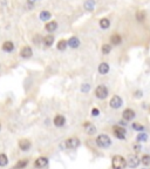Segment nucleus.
I'll use <instances>...</instances> for the list:
<instances>
[{"instance_id":"f257e3e1","label":"nucleus","mask_w":150,"mask_h":169,"mask_svg":"<svg viewBox=\"0 0 150 169\" xmlns=\"http://www.w3.org/2000/svg\"><path fill=\"white\" fill-rule=\"evenodd\" d=\"M111 166L114 169H124L127 166V160L121 155H115L111 160Z\"/></svg>"},{"instance_id":"f03ea898","label":"nucleus","mask_w":150,"mask_h":169,"mask_svg":"<svg viewBox=\"0 0 150 169\" xmlns=\"http://www.w3.org/2000/svg\"><path fill=\"white\" fill-rule=\"evenodd\" d=\"M96 145L101 148H108L110 145H111V140L108 135L106 134H101L98 135L97 139H96Z\"/></svg>"},{"instance_id":"7ed1b4c3","label":"nucleus","mask_w":150,"mask_h":169,"mask_svg":"<svg viewBox=\"0 0 150 169\" xmlns=\"http://www.w3.org/2000/svg\"><path fill=\"white\" fill-rule=\"evenodd\" d=\"M95 95H96V98L101 99V100L106 99V98L108 96V88H107L104 85L97 86L96 89H95Z\"/></svg>"},{"instance_id":"20e7f679","label":"nucleus","mask_w":150,"mask_h":169,"mask_svg":"<svg viewBox=\"0 0 150 169\" xmlns=\"http://www.w3.org/2000/svg\"><path fill=\"white\" fill-rule=\"evenodd\" d=\"M66 148L68 149H75L80 146V140L78 137H69L68 140H66Z\"/></svg>"},{"instance_id":"39448f33","label":"nucleus","mask_w":150,"mask_h":169,"mask_svg":"<svg viewBox=\"0 0 150 169\" xmlns=\"http://www.w3.org/2000/svg\"><path fill=\"white\" fill-rule=\"evenodd\" d=\"M109 105H110L111 108L117 109V108H120V107L123 105V101H122L121 96H119V95H114V96H112V98L110 99Z\"/></svg>"},{"instance_id":"423d86ee","label":"nucleus","mask_w":150,"mask_h":169,"mask_svg":"<svg viewBox=\"0 0 150 169\" xmlns=\"http://www.w3.org/2000/svg\"><path fill=\"white\" fill-rule=\"evenodd\" d=\"M140 159L136 156V155H129V156L127 158V166L130 167V168H136L137 166L140 164Z\"/></svg>"},{"instance_id":"0eeeda50","label":"nucleus","mask_w":150,"mask_h":169,"mask_svg":"<svg viewBox=\"0 0 150 169\" xmlns=\"http://www.w3.org/2000/svg\"><path fill=\"white\" fill-rule=\"evenodd\" d=\"M122 118L124 121H131L134 118H135V112L130 108H127L124 109L123 113H122Z\"/></svg>"},{"instance_id":"6e6552de","label":"nucleus","mask_w":150,"mask_h":169,"mask_svg":"<svg viewBox=\"0 0 150 169\" xmlns=\"http://www.w3.org/2000/svg\"><path fill=\"white\" fill-rule=\"evenodd\" d=\"M114 134L117 139L120 140H123L124 137H126V129L120 127V126H115L114 127Z\"/></svg>"},{"instance_id":"1a4fd4ad","label":"nucleus","mask_w":150,"mask_h":169,"mask_svg":"<svg viewBox=\"0 0 150 169\" xmlns=\"http://www.w3.org/2000/svg\"><path fill=\"white\" fill-rule=\"evenodd\" d=\"M47 164H48V159L47 158H39V159H36V161H35V167L40 168V169L46 168Z\"/></svg>"},{"instance_id":"9d476101","label":"nucleus","mask_w":150,"mask_h":169,"mask_svg":"<svg viewBox=\"0 0 150 169\" xmlns=\"http://www.w3.org/2000/svg\"><path fill=\"white\" fill-rule=\"evenodd\" d=\"M20 54H21L22 58L27 59V58H31V57L33 55V50H32L31 47L25 46V47H22V49H21V52H20Z\"/></svg>"},{"instance_id":"9b49d317","label":"nucleus","mask_w":150,"mask_h":169,"mask_svg":"<svg viewBox=\"0 0 150 169\" xmlns=\"http://www.w3.org/2000/svg\"><path fill=\"white\" fill-rule=\"evenodd\" d=\"M19 148L22 150V151H27L29 148H31V141L28 140H20L19 141Z\"/></svg>"},{"instance_id":"f8f14e48","label":"nucleus","mask_w":150,"mask_h":169,"mask_svg":"<svg viewBox=\"0 0 150 169\" xmlns=\"http://www.w3.org/2000/svg\"><path fill=\"white\" fill-rule=\"evenodd\" d=\"M83 127H84V129H86V132L88 133L89 135H93V134L96 133V127H95L94 125L89 123V122H86V123L83 125Z\"/></svg>"},{"instance_id":"ddd939ff","label":"nucleus","mask_w":150,"mask_h":169,"mask_svg":"<svg viewBox=\"0 0 150 169\" xmlns=\"http://www.w3.org/2000/svg\"><path fill=\"white\" fill-rule=\"evenodd\" d=\"M65 122H66V119H65V116H62V115H56L54 118V125L56 127H62L65 125Z\"/></svg>"},{"instance_id":"4468645a","label":"nucleus","mask_w":150,"mask_h":169,"mask_svg":"<svg viewBox=\"0 0 150 169\" xmlns=\"http://www.w3.org/2000/svg\"><path fill=\"white\" fill-rule=\"evenodd\" d=\"M68 45H69L72 48H78V47L80 46V40H79V38L72 36L69 40H68Z\"/></svg>"},{"instance_id":"2eb2a0df","label":"nucleus","mask_w":150,"mask_h":169,"mask_svg":"<svg viewBox=\"0 0 150 169\" xmlns=\"http://www.w3.org/2000/svg\"><path fill=\"white\" fill-rule=\"evenodd\" d=\"M109 72V65L107 62H102V63H100V66H98V73L100 74H107Z\"/></svg>"},{"instance_id":"dca6fc26","label":"nucleus","mask_w":150,"mask_h":169,"mask_svg":"<svg viewBox=\"0 0 150 169\" xmlns=\"http://www.w3.org/2000/svg\"><path fill=\"white\" fill-rule=\"evenodd\" d=\"M45 28L47 30V32H54L56 28H58V24L55 22V21H49V22H47L46 24V26H45Z\"/></svg>"},{"instance_id":"f3484780","label":"nucleus","mask_w":150,"mask_h":169,"mask_svg":"<svg viewBox=\"0 0 150 169\" xmlns=\"http://www.w3.org/2000/svg\"><path fill=\"white\" fill-rule=\"evenodd\" d=\"M110 42H111L112 45H115V46L120 45V44L122 42V38H121V35H119V34H112V35L110 36Z\"/></svg>"},{"instance_id":"a211bd4d","label":"nucleus","mask_w":150,"mask_h":169,"mask_svg":"<svg viewBox=\"0 0 150 169\" xmlns=\"http://www.w3.org/2000/svg\"><path fill=\"white\" fill-rule=\"evenodd\" d=\"M135 17H136L137 21L142 22V21H144V19H145V12H144L143 9H139V11L135 13Z\"/></svg>"},{"instance_id":"6ab92c4d","label":"nucleus","mask_w":150,"mask_h":169,"mask_svg":"<svg viewBox=\"0 0 150 169\" xmlns=\"http://www.w3.org/2000/svg\"><path fill=\"white\" fill-rule=\"evenodd\" d=\"M3 49H4L5 52H12V50L14 49L13 42H12V41H5V42L3 44Z\"/></svg>"},{"instance_id":"aec40b11","label":"nucleus","mask_w":150,"mask_h":169,"mask_svg":"<svg viewBox=\"0 0 150 169\" xmlns=\"http://www.w3.org/2000/svg\"><path fill=\"white\" fill-rule=\"evenodd\" d=\"M54 42V36L53 35H47L44 38V44L47 46V47H51Z\"/></svg>"},{"instance_id":"412c9836","label":"nucleus","mask_w":150,"mask_h":169,"mask_svg":"<svg viewBox=\"0 0 150 169\" xmlns=\"http://www.w3.org/2000/svg\"><path fill=\"white\" fill-rule=\"evenodd\" d=\"M100 26H101V28H102V30H107V28H109V26H110V21H109V19H107V18L101 19V20H100Z\"/></svg>"},{"instance_id":"4be33fe9","label":"nucleus","mask_w":150,"mask_h":169,"mask_svg":"<svg viewBox=\"0 0 150 169\" xmlns=\"http://www.w3.org/2000/svg\"><path fill=\"white\" fill-rule=\"evenodd\" d=\"M83 6H84V8L87 11H93L94 7H95V1H94V0H87Z\"/></svg>"},{"instance_id":"5701e85b","label":"nucleus","mask_w":150,"mask_h":169,"mask_svg":"<svg viewBox=\"0 0 150 169\" xmlns=\"http://www.w3.org/2000/svg\"><path fill=\"white\" fill-rule=\"evenodd\" d=\"M40 19L42 21H47L48 19H51V13H49L48 11H42L40 13Z\"/></svg>"},{"instance_id":"b1692460","label":"nucleus","mask_w":150,"mask_h":169,"mask_svg":"<svg viewBox=\"0 0 150 169\" xmlns=\"http://www.w3.org/2000/svg\"><path fill=\"white\" fill-rule=\"evenodd\" d=\"M27 163H28V160H21V161H19V162L14 166L13 169H22V168H25V167L27 166Z\"/></svg>"},{"instance_id":"393cba45","label":"nucleus","mask_w":150,"mask_h":169,"mask_svg":"<svg viewBox=\"0 0 150 169\" xmlns=\"http://www.w3.org/2000/svg\"><path fill=\"white\" fill-rule=\"evenodd\" d=\"M8 163V159L5 154H0V167H5Z\"/></svg>"},{"instance_id":"a878e982","label":"nucleus","mask_w":150,"mask_h":169,"mask_svg":"<svg viewBox=\"0 0 150 169\" xmlns=\"http://www.w3.org/2000/svg\"><path fill=\"white\" fill-rule=\"evenodd\" d=\"M67 45H68V42L66 41V40H60L59 42H58V49L59 50H65L66 49V47H67Z\"/></svg>"},{"instance_id":"bb28decb","label":"nucleus","mask_w":150,"mask_h":169,"mask_svg":"<svg viewBox=\"0 0 150 169\" xmlns=\"http://www.w3.org/2000/svg\"><path fill=\"white\" fill-rule=\"evenodd\" d=\"M136 140H137V142H145L148 140V135L145 133H140L139 135H137Z\"/></svg>"},{"instance_id":"cd10ccee","label":"nucleus","mask_w":150,"mask_h":169,"mask_svg":"<svg viewBox=\"0 0 150 169\" xmlns=\"http://www.w3.org/2000/svg\"><path fill=\"white\" fill-rule=\"evenodd\" d=\"M133 128L135 129L136 132H143L144 131V127L142 125H140V123H137V122H134L133 123Z\"/></svg>"},{"instance_id":"c85d7f7f","label":"nucleus","mask_w":150,"mask_h":169,"mask_svg":"<svg viewBox=\"0 0 150 169\" xmlns=\"http://www.w3.org/2000/svg\"><path fill=\"white\" fill-rule=\"evenodd\" d=\"M110 50H111V46H110V45L104 44V45L102 46V53H103V54H108V53H110Z\"/></svg>"},{"instance_id":"c756f323","label":"nucleus","mask_w":150,"mask_h":169,"mask_svg":"<svg viewBox=\"0 0 150 169\" xmlns=\"http://www.w3.org/2000/svg\"><path fill=\"white\" fill-rule=\"evenodd\" d=\"M142 163L144 166H150V155H143L142 158Z\"/></svg>"},{"instance_id":"7c9ffc66","label":"nucleus","mask_w":150,"mask_h":169,"mask_svg":"<svg viewBox=\"0 0 150 169\" xmlns=\"http://www.w3.org/2000/svg\"><path fill=\"white\" fill-rule=\"evenodd\" d=\"M89 89H90V86H89L88 83H84V85L82 86V88H81V90H82V92H84V93L89 92Z\"/></svg>"},{"instance_id":"2f4dec72","label":"nucleus","mask_w":150,"mask_h":169,"mask_svg":"<svg viewBox=\"0 0 150 169\" xmlns=\"http://www.w3.org/2000/svg\"><path fill=\"white\" fill-rule=\"evenodd\" d=\"M141 149H142V148H141L140 143H135V145H134V150H135V151H141Z\"/></svg>"},{"instance_id":"473e14b6","label":"nucleus","mask_w":150,"mask_h":169,"mask_svg":"<svg viewBox=\"0 0 150 169\" xmlns=\"http://www.w3.org/2000/svg\"><path fill=\"white\" fill-rule=\"evenodd\" d=\"M142 95H143L142 94V90H137V92L134 93V96L135 98H142Z\"/></svg>"},{"instance_id":"72a5a7b5","label":"nucleus","mask_w":150,"mask_h":169,"mask_svg":"<svg viewBox=\"0 0 150 169\" xmlns=\"http://www.w3.org/2000/svg\"><path fill=\"white\" fill-rule=\"evenodd\" d=\"M100 114V110L97 109V108H93V110H92V115L93 116H97Z\"/></svg>"},{"instance_id":"f704fd0d","label":"nucleus","mask_w":150,"mask_h":169,"mask_svg":"<svg viewBox=\"0 0 150 169\" xmlns=\"http://www.w3.org/2000/svg\"><path fill=\"white\" fill-rule=\"evenodd\" d=\"M34 42H35V44H40V42H41V36H40V35H36L35 39H34Z\"/></svg>"},{"instance_id":"c9c22d12","label":"nucleus","mask_w":150,"mask_h":169,"mask_svg":"<svg viewBox=\"0 0 150 169\" xmlns=\"http://www.w3.org/2000/svg\"><path fill=\"white\" fill-rule=\"evenodd\" d=\"M36 0H28V3H31V4H33V3H35Z\"/></svg>"},{"instance_id":"e433bc0d","label":"nucleus","mask_w":150,"mask_h":169,"mask_svg":"<svg viewBox=\"0 0 150 169\" xmlns=\"http://www.w3.org/2000/svg\"><path fill=\"white\" fill-rule=\"evenodd\" d=\"M0 129H1V123H0Z\"/></svg>"}]
</instances>
